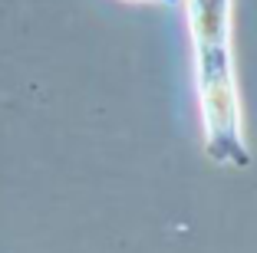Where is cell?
<instances>
[{
    "label": "cell",
    "instance_id": "1",
    "mask_svg": "<svg viewBox=\"0 0 257 253\" xmlns=\"http://www.w3.org/2000/svg\"><path fill=\"white\" fill-rule=\"evenodd\" d=\"M142 4H178V0H142Z\"/></svg>",
    "mask_w": 257,
    "mask_h": 253
}]
</instances>
